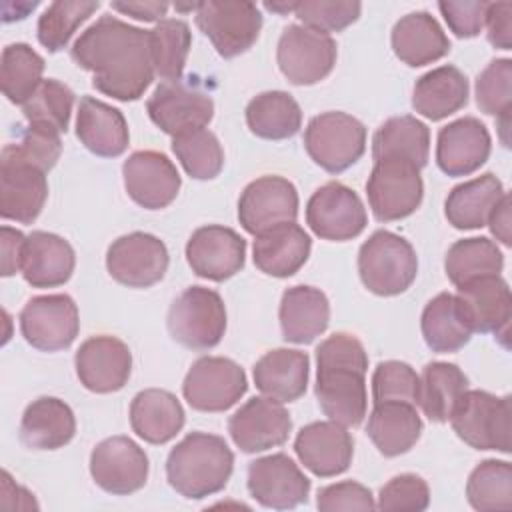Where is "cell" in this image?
<instances>
[{"label": "cell", "instance_id": "44", "mask_svg": "<svg viewBox=\"0 0 512 512\" xmlns=\"http://www.w3.org/2000/svg\"><path fill=\"white\" fill-rule=\"evenodd\" d=\"M192 46L190 26L180 18H164L150 30L154 74L162 82L180 80Z\"/></svg>", "mask_w": 512, "mask_h": 512}, {"label": "cell", "instance_id": "17", "mask_svg": "<svg viewBox=\"0 0 512 512\" xmlns=\"http://www.w3.org/2000/svg\"><path fill=\"white\" fill-rule=\"evenodd\" d=\"M296 216L298 192L288 178L262 176L252 180L240 194L238 220L252 236L286 222H296Z\"/></svg>", "mask_w": 512, "mask_h": 512}, {"label": "cell", "instance_id": "51", "mask_svg": "<svg viewBox=\"0 0 512 512\" xmlns=\"http://www.w3.org/2000/svg\"><path fill=\"white\" fill-rule=\"evenodd\" d=\"M362 10L360 2H328V0H302L296 4V18L304 26L330 34L340 32L358 20Z\"/></svg>", "mask_w": 512, "mask_h": 512}, {"label": "cell", "instance_id": "15", "mask_svg": "<svg viewBox=\"0 0 512 512\" xmlns=\"http://www.w3.org/2000/svg\"><path fill=\"white\" fill-rule=\"evenodd\" d=\"M166 244L148 232H130L116 238L106 252L108 274L128 288H148L168 270Z\"/></svg>", "mask_w": 512, "mask_h": 512}, {"label": "cell", "instance_id": "30", "mask_svg": "<svg viewBox=\"0 0 512 512\" xmlns=\"http://www.w3.org/2000/svg\"><path fill=\"white\" fill-rule=\"evenodd\" d=\"M310 372L308 354L292 348H274L266 352L252 370L256 388L276 400L294 402L306 392Z\"/></svg>", "mask_w": 512, "mask_h": 512}, {"label": "cell", "instance_id": "38", "mask_svg": "<svg viewBox=\"0 0 512 512\" xmlns=\"http://www.w3.org/2000/svg\"><path fill=\"white\" fill-rule=\"evenodd\" d=\"M504 194L502 182L492 172H486L454 186L444 202V214L454 228L476 230L488 224L492 210Z\"/></svg>", "mask_w": 512, "mask_h": 512}, {"label": "cell", "instance_id": "48", "mask_svg": "<svg viewBox=\"0 0 512 512\" xmlns=\"http://www.w3.org/2000/svg\"><path fill=\"white\" fill-rule=\"evenodd\" d=\"M74 106V92L56 78L40 82L36 92L22 104L28 124L46 126L56 132H66Z\"/></svg>", "mask_w": 512, "mask_h": 512}, {"label": "cell", "instance_id": "12", "mask_svg": "<svg viewBox=\"0 0 512 512\" xmlns=\"http://www.w3.org/2000/svg\"><path fill=\"white\" fill-rule=\"evenodd\" d=\"M80 330L78 306L68 294H44L30 298L20 312L24 340L42 352L68 348Z\"/></svg>", "mask_w": 512, "mask_h": 512}, {"label": "cell", "instance_id": "36", "mask_svg": "<svg viewBox=\"0 0 512 512\" xmlns=\"http://www.w3.org/2000/svg\"><path fill=\"white\" fill-rule=\"evenodd\" d=\"M422 420L414 404L408 402H378L374 404L366 434L380 454L400 456L408 452L420 438Z\"/></svg>", "mask_w": 512, "mask_h": 512}, {"label": "cell", "instance_id": "28", "mask_svg": "<svg viewBox=\"0 0 512 512\" xmlns=\"http://www.w3.org/2000/svg\"><path fill=\"white\" fill-rule=\"evenodd\" d=\"M76 256L68 240L58 234L34 230L26 236L22 276L34 288H54L70 280Z\"/></svg>", "mask_w": 512, "mask_h": 512}, {"label": "cell", "instance_id": "22", "mask_svg": "<svg viewBox=\"0 0 512 512\" xmlns=\"http://www.w3.org/2000/svg\"><path fill=\"white\" fill-rule=\"evenodd\" d=\"M80 384L96 394H110L130 378L132 354L126 342L116 336L100 334L84 340L74 358Z\"/></svg>", "mask_w": 512, "mask_h": 512}, {"label": "cell", "instance_id": "32", "mask_svg": "<svg viewBox=\"0 0 512 512\" xmlns=\"http://www.w3.org/2000/svg\"><path fill=\"white\" fill-rule=\"evenodd\" d=\"M278 316L286 342L308 344L328 328L330 302L322 290L298 284L284 290Z\"/></svg>", "mask_w": 512, "mask_h": 512}, {"label": "cell", "instance_id": "2", "mask_svg": "<svg viewBox=\"0 0 512 512\" xmlns=\"http://www.w3.org/2000/svg\"><path fill=\"white\" fill-rule=\"evenodd\" d=\"M314 394L320 410L342 426H358L368 410L364 344L348 332H336L316 348Z\"/></svg>", "mask_w": 512, "mask_h": 512}, {"label": "cell", "instance_id": "1", "mask_svg": "<svg viewBox=\"0 0 512 512\" xmlns=\"http://www.w3.org/2000/svg\"><path fill=\"white\" fill-rule=\"evenodd\" d=\"M72 60L92 72V84L120 102L138 100L154 80L150 30L116 16H100L70 48Z\"/></svg>", "mask_w": 512, "mask_h": 512}, {"label": "cell", "instance_id": "6", "mask_svg": "<svg viewBox=\"0 0 512 512\" xmlns=\"http://www.w3.org/2000/svg\"><path fill=\"white\" fill-rule=\"evenodd\" d=\"M166 324L178 344L190 350H208L226 332V308L216 290L190 286L170 304Z\"/></svg>", "mask_w": 512, "mask_h": 512}, {"label": "cell", "instance_id": "26", "mask_svg": "<svg viewBox=\"0 0 512 512\" xmlns=\"http://www.w3.org/2000/svg\"><path fill=\"white\" fill-rule=\"evenodd\" d=\"M470 318L474 332L508 336L512 316V296L508 282L500 274L482 276L458 286L456 294Z\"/></svg>", "mask_w": 512, "mask_h": 512}, {"label": "cell", "instance_id": "24", "mask_svg": "<svg viewBox=\"0 0 512 512\" xmlns=\"http://www.w3.org/2000/svg\"><path fill=\"white\" fill-rule=\"evenodd\" d=\"M294 452L312 474L330 478L348 470L354 454V440L346 426L334 420L310 422L296 434Z\"/></svg>", "mask_w": 512, "mask_h": 512}, {"label": "cell", "instance_id": "31", "mask_svg": "<svg viewBox=\"0 0 512 512\" xmlns=\"http://www.w3.org/2000/svg\"><path fill=\"white\" fill-rule=\"evenodd\" d=\"M392 50L408 66H426L450 52V40L438 20L420 10L402 16L392 28Z\"/></svg>", "mask_w": 512, "mask_h": 512}, {"label": "cell", "instance_id": "4", "mask_svg": "<svg viewBox=\"0 0 512 512\" xmlns=\"http://www.w3.org/2000/svg\"><path fill=\"white\" fill-rule=\"evenodd\" d=\"M362 284L378 296H396L410 288L418 274V258L412 244L390 232L376 230L358 252Z\"/></svg>", "mask_w": 512, "mask_h": 512}, {"label": "cell", "instance_id": "41", "mask_svg": "<svg viewBox=\"0 0 512 512\" xmlns=\"http://www.w3.org/2000/svg\"><path fill=\"white\" fill-rule=\"evenodd\" d=\"M466 390L468 378L456 364L428 362L420 376L418 406L432 422H446Z\"/></svg>", "mask_w": 512, "mask_h": 512}, {"label": "cell", "instance_id": "25", "mask_svg": "<svg viewBox=\"0 0 512 512\" xmlns=\"http://www.w3.org/2000/svg\"><path fill=\"white\" fill-rule=\"evenodd\" d=\"M490 148L488 128L478 118L464 116L440 128L436 162L448 176H468L488 160Z\"/></svg>", "mask_w": 512, "mask_h": 512}, {"label": "cell", "instance_id": "20", "mask_svg": "<svg viewBox=\"0 0 512 512\" xmlns=\"http://www.w3.org/2000/svg\"><path fill=\"white\" fill-rule=\"evenodd\" d=\"M292 430V420L282 402L268 396H254L228 420L234 444L248 454L282 446Z\"/></svg>", "mask_w": 512, "mask_h": 512}, {"label": "cell", "instance_id": "50", "mask_svg": "<svg viewBox=\"0 0 512 512\" xmlns=\"http://www.w3.org/2000/svg\"><path fill=\"white\" fill-rule=\"evenodd\" d=\"M420 376L416 370L400 360H384L372 374V398L378 402H408L418 404Z\"/></svg>", "mask_w": 512, "mask_h": 512}, {"label": "cell", "instance_id": "23", "mask_svg": "<svg viewBox=\"0 0 512 512\" xmlns=\"http://www.w3.org/2000/svg\"><path fill=\"white\" fill-rule=\"evenodd\" d=\"M186 260L196 276L222 282L242 270L246 240L228 226L208 224L192 232L186 242Z\"/></svg>", "mask_w": 512, "mask_h": 512}, {"label": "cell", "instance_id": "3", "mask_svg": "<svg viewBox=\"0 0 512 512\" xmlns=\"http://www.w3.org/2000/svg\"><path fill=\"white\" fill-rule=\"evenodd\" d=\"M232 468L234 454L226 440L208 432H190L166 458L168 484L190 500L220 492L228 484Z\"/></svg>", "mask_w": 512, "mask_h": 512}, {"label": "cell", "instance_id": "54", "mask_svg": "<svg viewBox=\"0 0 512 512\" xmlns=\"http://www.w3.org/2000/svg\"><path fill=\"white\" fill-rule=\"evenodd\" d=\"M316 506L322 512L374 510L376 502L370 488L354 480H344L320 488L316 494Z\"/></svg>", "mask_w": 512, "mask_h": 512}, {"label": "cell", "instance_id": "11", "mask_svg": "<svg viewBox=\"0 0 512 512\" xmlns=\"http://www.w3.org/2000/svg\"><path fill=\"white\" fill-rule=\"evenodd\" d=\"M248 390L244 370L224 356L198 358L182 384L186 402L200 412H224Z\"/></svg>", "mask_w": 512, "mask_h": 512}, {"label": "cell", "instance_id": "58", "mask_svg": "<svg viewBox=\"0 0 512 512\" xmlns=\"http://www.w3.org/2000/svg\"><path fill=\"white\" fill-rule=\"evenodd\" d=\"M112 10L144 22H160L168 12L166 2H112Z\"/></svg>", "mask_w": 512, "mask_h": 512}, {"label": "cell", "instance_id": "56", "mask_svg": "<svg viewBox=\"0 0 512 512\" xmlns=\"http://www.w3.org/2000/svg\"><path fill=\"white\" fill-rule=\"evenodd\" d=\"M484 24L488 28V42L494 48H512V4L510 2H488Z\"/></svg>", "mask_w": 512, "mask_h": 512}, {"label": "cell", "instance_id": "53", "mask_svg": "<svg viewBox=\"0 0 512 512\" xmlns=\"http://www.w3.org/2000/svg\"><path fill=\"white\" fill-rule=\"evenodd\" d=\"M430 504L428 484L416 474H400L390 478L378 494L380 510H426Z\"/></svg>", "mask_w": 512, "mask_h": 512}, {"label": "cell", "instance_id": "7", "mask_svg": "<svg viewBox=\"0 0 512 512\" xmlns=\"http://www.w3.org/2000/svg\"><path fill=\"white\" fill-rule=\"evenodd\" d=\"M308 156L326 172L340 174L366 150V126L346 112H322L304 130Z\"/></svg>", "mask_w": 512, "mask_h": 512}, {"label": "cell", "instance_id": "5", "mask_svg": "<svg viewBox=\"0 0 512 512\" xmlns=\"http://www.w3.org/2000/svg\"><path fill=\"white\" fill-rule=\"evenodd\" d=\"M450 422L456 436L468 446L476 450L510 452V396H496L486 390H466L458 400Z\"/></svg>", "mask_w": 512, "mask_h": 512}, {"label": "cell", "instance_id": "14", "mask_svg": "<svg viewBox=\"0 0 512 512\" xmlns=\"http://www.w3.org/2000/svg\"><path fill=\"white\" fill-rule=\"evenodd\" d=\"M306 224L324 240L344 242L362 234L368 214L352 188L342 182H326L306 204Z\"/></svg>", "mask_w": 512, "mask_h": 512}, {"label": "cell", "instance_id": "13", "mask_svg": "<svg viewBox=\"0 0 512 512\" xmlns=\"http://www.w3.org/2000/svg\"><path fill=\"white\" fill-rule=\"evenodd\" d=\"M150 120L168 136L206 128L214 116V102L208 92L186 80L160 82L146 102Z\"/></svg>", "mask_w": 512, "mask_h": 512}, {"label": "cell", "instance_id": "49", "mask_svg": "<svg viewBox=\"0 0 512 512\" xmlns=\"http://www.w3.org/2000/svg\"><path fill=\"white\" fill-rule=\"evenodd\" d=\"M476 104L484 114L502 116L512 112V60H492L476 78Z\"/></svg>", "mask_w": 512, "mask_h": 512}, {"label": "cell", "instance_id": "33", "mask_svg": "<svg viewBox=\"0 0 512 512\" xmlns=\"http://www.w3.org/2000/svg\"><path fill=\"white\" fill-rule=\"evenodd\" d=\"M76 434L72 408L54 396L36 398L26 406L20 420V442L32 450H56Z\"/></svg>", "mask_w": 512, "mask_h": 512}, {"label": "cell", "instance_id": "55", "mask_svg": "<svg viewBox=\"0 0 512 512\" xmlns=\"http://www.w3.org/2000/svg\"><path fill=\"white\" fill-rule=\"evenodd\" d=\"M486 6L484 0H464V2H452L442 0L438 2V8L448 24V28L458 38H474L484 28L486 18Z\"/></svg>", "mask_w": 512, "mask_h": 512}, {"label": "cell", "instance_id": "10", "mask_svg": "<svg viewBox=\"0 0 512 512\" xmlns=\"http://www.w3.org/2000/svg\"><path fill=\"white\" fill-rule=\"evenodd\" d=\"M196 24L222 58L246 52L260 36L262 14L254 2H198Z\"/></svg>", "mask_w": 512, "mask_h": 512}, {"label": "cell", "instance_id": "8", "mask_svg": "<svg viewBox=\"0 0 512 512\" xmlns=\"http://www.w3.org/2000/svg\"><path fill=\"white\" fill-rule=\"evenodd\" d=\"M366 196L374 218L380 222L410 216L424 196L420 168L402 158L376 160L366 182Z\"/></svg>", "mask_w": 512, "mask_h": 512}, {"label": "cell", "instance_id": "16", "mask_svg": "<svg viewBox=\"0 0 512 512\" xmlns=\"http://www.w3.org/2000/svg\"><path fill=\"white\" fill-rule=\"evenodd\" d=\"M48 198L46 172L18 158L8 146L0 156V216L32 224Z\"/></svg>", "mask_w": 512, "mask_h": 512}, {"label": "cell", "instance_id": "57", "mask_svg": "<svg viewBox=\"0 0 512 512\" xmlns=\"http://www.w3.org/2000/svg\"><path fill=\"white\" fill-rule=\"evenodd\" d=\"M26 236L10 226L0 228V274L12 276L22 270Z\"/></svg>", "mask_w": 512, "mask_h": 512}, {"label": "cell", "instance_id": "21", "mask_svg": "<svg viewBox=\"0 0 512 512\" xmlns=\"http://www.w3.org/2000/svg\"><path fill=\"white\" fill-rule=\"evenodd\" d=\"M124 188L146 210H160L174 202L180 190V174L174 162L156 150H138L124 160Z\"/></svg>", "mask_w": 512, "mask_h": 512}, {"label": "cell", "instance_id": "34", "mask_svg": "<svg viewBox=\"0 0 512 512\" xmlns=\"http://www.w3.org/2000/svg\"><path fill=\"white\" fill-rule=\"evenodd\" d=\"M130 426L144 442L166 444L182 430L184 408L172 392L146 388L132 398Z\"/></svg>", "mask_w": 512, "mask_h": 512}, {"label": "cell", "instance_id": "59", "mask_svg": "<svg viewBox=\"0 0 512 512\" xmlns=\"http://www.w3.org/2000/svg\"><path fill=\"white\" fill-rule=\"evenodd\" d=\"M490 232L504 246H510V194L506 192L488 218Z\"/></svg>", "mask_w": 512, "mask_h": 512}, {"label": "cell", "instance_id": "45", "mask_svg": "<svg viewBox=\"0 0 512 512\" xmlns=\"http://www.w3.org/2000/svg\"><path fill=\"white\" fill-rule=\"evenodd\" d=\"M466 496L480 512L512 508V466L506 460H484L468 476Z\"/></svg>", "mask_w": 512, "mask_h": 512}, {"label": "cell", "instance_id": "37", "mask_svg": "<svg viewBox=\"0 0 512 512\" xmlns=\"http://www.w3.org/2000/svg\"><path fill=\"white\" fill-rule=\"evenodd\" d=\"M468 102V80L456 66H438L422 74L412 92V108L436 122L458 112Z\"/></svg>", "mask_w": 512, "mask_h": 512}, {"label": "cell", "instance_id": "60", "mask_svg": "<svg viewBox=\"0 0 512 512\" xmlns=\"http://www.w3.org/2000/svg\"><path fill=\"white\" fill-rule=\"evenodd\" d=\"M296 4L298 2H266L264 6L272 12H280V14H286V12H294L296 10Z\"/></svg>", "mask_w": 512, "mask_h": 512}, {"label": "cell", "instance_id": "47", "mask_svg": "<svg viewBox=\"0 0 512 512\" xmlns=\"http://www.w3.org/2000/svg\"><path fill=\"white\" fill-rule=\"evenodd\" d=\"M98 6L100 2H88V0L52 2L38 18L40 44L50 52L64 50L72 34L78 30V26L84 24L98 10Z\"/></svg>", "mask_w": 512, "mask_h": 512}, {"label": "cell", "instance_id": "43", "mask_svg": "<svg viewBox=\"0 0 512 512\" xmlns=\"http://www.w3.org/2000/svg\"><path fill=\"white\" fill-rule=\"evenodd\" d=\"M44 58L28 44L16 42L2 50L0 84L4 96L12 104H24L40 86Z\"/></svg>", "mask_w": 512, "mask_h": 512}, {"label": "cell", "instance_id": "29", "mask_svg": "<svg viewBox=\"0 0 512 512\" xmlns=\"http://www.w3.org/2000/svg\"><path fill=\"white\" fill-rule=\"evenodd\" d=\"M76 136L96 156L116 158L128 148V124L124 114L92 96H84L76 116Z\"/></svg>", "mask_w": 512, "mask_h": 512}, {"label": "cell", "instance_id": "35", "mask_svg": "<svg viewBox=\"0 0 512 512\" xmlns=\"http://www.w3.org/2000/svg\"><path fill=\"white\" fill-rule=\"evenodd\" d=\"M422 336L432 352H456L470 342L474 328L456 294L440 292L422 310Z\"/></svg>", "mask_w": 512, "mask_h": 512}, {"label": "cell", "instance_id": "39", "mask_svg": "<svg viewBox=\"0 0 512 512\" xmlns=\"http://www.w3.org/2000/svg\"><path fill=\"white\" fill-rule=\"evenodd\" d=\"M430 154V130L428 126L410 116H392L388 118L372 138V158H402L412 162L416 168L428 164Z\"/></svg>", "mask_w": 512, "mask_h": 512}, {"label": "cell", "instance_id": "27", "mask_svg": "<svg viewBox=\"0 0 512 512\" xmlns=\"http://www.w3.org/2000/svg\"><path fill=\"white\" fill-rule=\"evenodd\" d=\"M312 240L302 226L286 222L256 236L252 258L260 272L274 278L296 274L310 256Z\"/></svg>", "mask_w": 512, "mask_h": 512}, {"label": "cell", "instance_id": "52", "mask_svg": "<svg viewBox=\"0 0 512 512\" xmlns=\"http://www.w3.org/2000/svg\"><path fill=\"white\" fill-rule=\"evenodd\" d=\"M8 148L24 162H30V164L38 166L40 170L48 172L56 166V162L60 158L62 140H60V132H56L52 128L28 124L20 132L18 142L8 144Z\"/></svg>", "mask_w": 512, "mask_h": 512}, {"label": "cell", "instance_id": "19", "mask_svg": "<svg viewBox=\"0 0 512 512\" xmlns=\"http://www.w3.org/2000/svg\"><path fill=\"white\" fill-rule=\"evenodd\" d=\"M248 490L258 504L288 510L308 500L310 480L290 456L278 452L250 462Z\"/></svg>", "mask_w": 512, "mask_h": 512}, {"label": "cell", "instance_id": "9", "mask_svg": "<svg viewBox=\"0 0 512 512\" xmlns=\"http://www.w3.org/2000/svg\"><path fill=\"white\" fill-rule=\"evenodd\" d=\"M336 54V42L330 34L304 24L286 26L276 48L280 72L296 86H310L324 80L336 64Z\"/></svg>", "mask_w": 512, "mask_h": 512}, {"label": "cell", "instance_id": "46", "mask_svg": "<svg viewBox=\"0 0 512 512\" xmlns=\"http://www.w3.org/2000/svg\"><path fill=\"white\" fill-rule=\"evenodd\" d=\"M172 152L186 174L196 180H212L224 166V150L216 134L208 128H196L174 136Z\"/></svg>", "mask_w": 512, "mask_h": 512}, {"label": "cell", "instance_id": "42", "mask_svg": "<svg viewBox=\"0 0 512 512\" xmlns=\"http://www.w3.org/2000/svg\"><path fill=\"white\" fill-rule=\"evenodd\" d=\"M504 256L498 244L486 236L456 240L444 258V270L450 282L458 288L470 280L500 274Z\"/></svg>", "mask_w": 512, "mask_h": 512}, {"label": "cell", "instance_id": "40", "mask_svg": "<svg viewBox=\"0 0 512 512\" xmlns=\"http://www.w3.org/2000/svg\"><path fill=\"white\" fill-rule=\"evenodd\" d=\"M246 124L252 134L264 140H286L300 130L302 110L292 94L268 90L248 102Z\"/></svg>", "mask_w": 512, "mask_h": 512}, {"label": "cell", "instance_id": "18", "mask_svg": "<svg viewBox=\"0 0 512 512\" xmlns=\"http://www.w3.org/2000/svg\"><path fill=\"white\" fill-rule=\"evenodd\" d=\"M148 468L146 452L128 436H110L98 442L90 454L94 482L116 496L138 492L148 480Z\"/></svg>", "mask_w": 512, "mask_h": 512}]
</instances>
